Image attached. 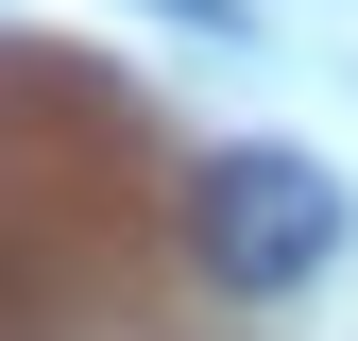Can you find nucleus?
Wrapping results in <instances>:
<instances>
[{
  "mask_svg": "<svg viewBox=\"0 0 358 341\" xmlns=\"http://www.w3.org/2000/svg\"><path fill=\"white\" fill-rule=\"evenodd\" d=\"M171 239H188V273L222 290V307H290V290L341 256V188L290 137H205L188 188H171Z\"/></svg>",
  "mask_w": 358,
  "mask_h": 341,
  "instance_id": "1",
  "label": "nucleus"
},
{
  "mask_svg": "<svg viewBox=\"0 0 358 341\" xmlns=\"http://www.w3.org/2000/svg\"><path fill=\"white\" fill-rule=\"evenodd\" d=\"M171 17H205V34H239V0H171Z\"/></svg>",
  "mask_w": 358,
  "mask_h": 341,
  "instance_id": "2",
  "label": "nucleus"
}]
</instances>
